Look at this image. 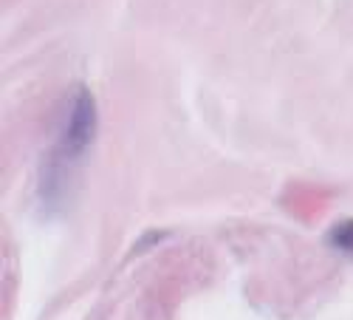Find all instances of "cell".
<instances>
[{
    "mask_svg": "<svg viewBox=\"0 0 353 320\" xmlns=\"http://www.w3.org/2000/svg\"><path fill=\"white\" fill-rule=\"evenodd\" d=\"M339 229L345 232V238H334V241H336V244H342L345 250H350V252H353V221H345Z\"/></svg>",
    "mask_w": 353,
    "mask_h": 320,
    "instance_id": "7a4b0ae2",
    "label": "cell"
},
{
    "mask_svg": "<svg viewBox=\"0 0 353 320\" xmlns=\"http://www.w3.org/2000/svg\"><path fill=\"white\" fill-rule=\"evenodd\" d=\"M94 128H97L94 100H91V94H88V91L77 88L74 97L68 100V113H65L63 136H60V142H57V151H54V164L46 170V176L54 179V185H51V190L46 196H57L63 190V182L71 173V167L88 151V144H91Z\"/></svg>",
    "mask_w": 353,
    "mask_h": 320,
    "instance_id": "6da1fadb",
    "label": "cell"
}]
</instances>
